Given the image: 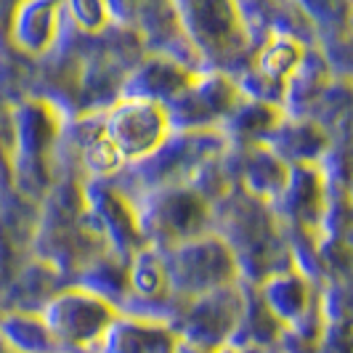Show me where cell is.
Segmentation results:
<instances>
[{
	"mask_svg": "<svg viewBox=\"0 0 353 353\" xmlns=\"http://www.w3.org/2000/svg\"><path fill=\"white\" fill-rule=\"evenodd\" d=\"M162 114L152 104H133L117 112L112 123V149L120 154H141L159 141Z\"/></svg>",
	"mask_w": 353,
	"mask_h": 353,
	"instance_id": "6da1fadb",
	"label": "cell"
}]
</instances>
